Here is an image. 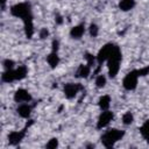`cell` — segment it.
Returning a JSON list of instances; mask_svg holds the SVG:
<instances>
[{"mask_svg": "<svg viewBox=\"0 0 149 149\" xmlns=\"http://www.w3.org/2000/svg\"><path fill=\"white\" fill-rule=\"evenodd\" d=\"M84 34H85V24H83V23L73 26L70 30V36L74 40H79Z\"/></svg>", "mask_w": 149, "mask_h": 149, "instance_id": "8fae6325", "label": "cell"}, {"mask_svg": "<svg viewBox=\"0 0 149 149\" xmlns=\"http://www.w3.org/2000/svg\"><path fill=\"white\" fill-rule=\"evenodd\" d=\"M134 121V115L132 112H126L123 115H122V123L128 126V125H132Z\"/></svg>", "mask_w": 149, "mask_h": 149, "instance_id": "ffe728a7", "label": "cell"}, {"mask_svg": "<svg viewBox=\"0 0 149 149\" xmlns=\"http://www.w3.org/2000/svg\"><path fill=\"white\" fill-rule=\"evenodd\" d=\"M49 36V30L47 29V28H42L41 30H40V38L41 40H44V38H47Z\"/></svg>", "mask_w": 149, "mask_h": 149, "instance_id": "484cf974", "label": "cell"}, {"mask_svg": "<svg viewBox=\"0 0 149 149\" xmlns=\"http://www.w3.org/2000/svg\"><path fill=\"white\" fill-rule=\"evenodd\" d=\"M122 61V54L119 47H115L114 50L112 51L111 56L108 57L107 62V71H108V76L111 78H115L116 74L119 73L120 70V64Z\"/></svg>", "mask_w": 149, "mask_h": 149, "instance_id": "6da1fadb", "label": "cell"}, {"mask_svg": "<svg viewBox=\"0 0 149 149\" xmlns=\"http://www.w3.org/2000/svg\"><path fill=\"white\" fill-rule=\"evenodd\" d=\"M115 47L116 45L113 44V43H106L104 47H101L99 49L98 54H97V63L99 65H101L104 62H106L108 59V57L111 56V54H112V51L114 50Z\"/></svg>", "mask_w": 149, "mask_h": 149, "instance_id": "5b68a950", "label": "cell"}, {"mask_svg": "<svg viewBox=\"0 0 149 149\" xmlns=\"http://www.w3.org/2000/svg\"><path fill=\"white\" fill-rule=\"evenodd\" d=\"M16 113H17L21 118L28 119V118L30 116V114H31V106L28 105L27 102H22V104H20V105L17 106Z\"/></svg>", "mask_w": 149, "mask_h": 149, "instance_id": "30bf717a", "label": "cell"}, {"mask_svg": "<svg viewBox=\"0 0 149 149\" xmlns=\"http://www.w3.org/2000/svg\"><path fill=\"white\" fill-rule=\"evenodd\" d=\"M14 101L15 102H20V104H22V102H29V101H31V99H33V97H31V94L26 90V88H17L16 91H15V93H14Z\"/></svg>", "mask_w": 149, "mask_h": 149, "instance_id": "9c48e42d", "label": "cell"}, {"mask_svg": "<svg viewBox=\"0 0 149 149\" xmlns=\"http://www.w3.org/2000/svg\"><path fill=\"white\" fill-rule=\"evenodd\" d=\"M14 65H15L14 61H13V59H9V58L3 59V62H2V66H3V69H5V70L13 69V68H14Z\"/></svg>", "mask_w": 149, "mask_h": 149, "instance_id": "cb8c5ba5", "label": "cell"}, {"mask_svg": "<svg viewBox=\"0 0 149 149\" xmlns=\"http://www.w3.org/2000/svg\"><path fill=\"white\" fill-rule=\"evenodd\" d=\"M58 48H59V42H58L57 40H52V43H51V51L57 52V51H58Z\"/></svg>", "mask_w": 149, "mask_h": 149, "instance_id": "4316f807", "label": "cell"}, {"mask_svg": "<svg viewBox=\"0 0 149 149\" xmlns=\"http://www.w3.org/2000/svg\"><path fill=\"white\" fill-rule=\"evenodd\" d=\"M113 118H114V114L109 109L101 111V114L99 115L98 121H97V128L98 129H102V128L107 127L109 125V122L113 120Z\"/></svg>", "mask_w": 149, "mask_h": 149, "instance_id": "52a82bcc", "label": "cell"}, {"mask_svg": "<svg viewBox=\"0 0 149 149\" xmlns=\"http://www.w3.org/2000/svg\"><path fill=\"white\" fill-rule=\"evenodd\" d=\"M136 2L135 0H120L119 1V9L122 10V12H128V10H132L134 7H135Z\"/></svg>", "mask_w": 149, "mask_h": 149, "instance_id": "5bb4252c", "label": "cell"}, {"mask_svg": "<svg viewBox=\"0 0 149 149\" xmlns=\"http://www.w3.org/2000/svg\"><path fill=\"white\" fill-rule=\"evenodd\" d=\"M91 66L88 64H80L76 71V77L77 78H87L90 72H91Z\"/></svg>", "mask_w": 149, "mask_h": 149, "instance_id": "7c38bea8", "label": "cell"}, {"mask_svg": "<svg viewBox=\"0 0 149 149\" xmlns=\"http://www.w3.org/2000/svg\"><path fill=\"white\" fill-rule=\"evenodd\" d=\"M98 106H99V108H100L101 111L108 109L109 106H111V97H109L108 94L101 95V97L99 98V100H98Z\"/></svg>", "mask_w": 149, "mask_h": 149, "instance_id": "2e32d148", "label": "cell"}, {"mask_svg": "<svg viewBox=\"0 0 149 149\" xmlns=\"http://www.w3.org/2000/svg\"><path fill=\"white\" fill-rule=\"evenodd\" d=\"M55 21H56L57 23H59V24H61V23L63 22V19H62V16H61V15H57V16L55 17Z\"/></svg>", "mask_w": 149, "mask_h": 149, "instance_id": "83f0119b", "label": "cell"}, {"mask_svg": "<svg viewBox=\"0 0 149 149\" xmlns=\"http://www.w3.org/2000/svg\"><path fill=\"white\" fill-rule=\"evenodd\" d=\"M47 62H48V64L50 65L51 69L57 68L58 64H59V56H58V54L55 52V51H51V52L47 56Z\"/></svg>", "mask_w": 149, "mask_h": 149, "instance_id": "9a60e30c", "label": "cell"}, {"mask_svg": "<svg viewBox=\"0 0 149 149\" xmlns=\"http://www.w3.org/2000/svg\"><path fill=\"white\" fill-rule=\"evenodd\" d=\"M1 80L3 83H13L16 80V77H15V70L14 69H9V70H5L1 74Z\"/></svg>", "mask_w": 149, "mask_h": 149, "instance_id": "4fadbf2b", "label": "cell"}, {"mask_svg": "<svg viewBox=\"0 0 149 149\" xmlns=\"http://www.w3.org/2000/svg\"><path fill=\"white\" fill-rule=\"evenodd\" d=\"M81 90H83V85L79 83H66L64 84L63 93L66 99H73Z\"/></svg>", "mask_w": 149, "mask_h": 149, "instance_id": "8992f818", "label": "cell"}, {"mask_svg": "<svg viewBox=\"0 0 149 149\" xmlns=\"http://www.w3.org/2000/svg\"><path fill=\"white\" fill-rule=\"evenodd\" d=\"M10 14L15 17L21 19L23 22L33 20V14H31V7L29 2H19L15 3L10 7Z\"/></svg>", "mask_w": 149, "mask_h": 149, "instance_id": "7a4b0ae2", "label": "cell"}, {"mask_svg": "<svg viewBox=\"0 0 149 149\" xmlns=\"http://www.w3.org/2000/svg\"><path fill=\"white\" fill-rule=\"evenodd\" d=\"M84 57H85V59H86V64H88L91 68L94 66V64H95V62H97V56H94V55H92V54H90V52H86Z\"/></svg>", "mask_w": 149, "mask_h": 149, "instance_id": "44dd1931", "label": "cell"}, {"mask_svg": "<svg viewBox=\"0 0 149 149\" xmlns=\"http://www.w3.org/2000/svg\"><path fill=\"white\" fill-rule=\"evenodd\" d=\"M6 2H7V0H0V3H1V8H2V10L5 9V6H6Z\"/></svg>", "mask_w": 149, "mask_h": 149, "instance_id": "f1b7e54d", "label": "cell"}, {"mask_svg": "<svg viewBox=\"0 0 149 149\" xmlns=\"http://www.w3.org/2000/svg\"><path fill=\"white\" fill-rule=\"evenodd\" d=\"M123 136H125V132L123 130H120V129H116V128H111V129L106 130L102 134V136L100 137V140H101V143H102L104 147L112 148Z\"/></svg>", "mask_w": 149, "mask_h": 149, "instance_id": "3957f363", "label": "cell"}, {"mask_svg": "<svg viewBox=\"0 0 149 149\" xmlns=\"http://www.w3.org/2000/svg\"><path fill=\"white\" fill-rule=\"evenodd\" d=\"M88 33H90L91 37H97L99 34V27L95 23H91L88 27Z\"/></svg>", "mask_w": 149, "mask_h": 149, "instance_id": "7402d4cb", "label": "cell"}, {"mask_svg": "<svg viewBox=\"0 0 149 149\" xmlns=\"http://www.w3.org/2000/svg\"><path fill=\"white\" fill-rule=\"evenodd\" d=\"M140 133H141L142 137H143L147 142H149V119L146 120V121L143 122V125L140 127Z\"/></svg>", "mask_w": 149, "mask_h": 149, "instance_id": "ac0fdd59", "label": "cell"}, {"mask_svg": "<svg viewBox=\"0 0 149 149\" xmlns=\"http://www.w3.org/2000/svg\"><path fill=\"white\" fill-rule=\"evenodd\" d=\"M94 83H95V86H97L98 88H104V87L106 86V84H107V78H106L105 74L100 73V74L97 76Z\"/></svg>", "mask_w": 149, "mask_h": 149, "instance_id": "d6986e66", "label": "cell"}, {"mask_svg": "<svg viewBox=\"0 0 149 149\" xmlns=\"http://www.w3.org/2000/svg\"><path fill=\"white\" fill-rule=\"evenodd\" d=\"M137 80H139V74L136 70H133L130 72H128L123 79H122V86L125 90L127 91H133L136 88L137 86Z\"/></svg>", "mask_w": 149, "mask_h": 149, "instance_id": "277c9868", "label": "cell"}, {"mask_svg": "<svg viewBox=\"0 0 149 149\" xmlns=\"http://www.w3.org/2000/svg\"><path fill=\"white\" fill-rule=\"evenodd\" d=\"M57 147H58V139H56V137L50 139L48 141V143L45 144V148H48V149H56Z\"/></svg>", "mask_w": 149, "mask_h": 149, "instance_id": "603a6c76", "label": "cell"}, {"mask_svg": "<svg viewBox=\"0 0 149 149\" xmlns=\"http://www.w3.org/2000/svg\"><path fill=\"white\" fill-rule=\"evenodd\" d=\"M136 71H137L139 77H144V76L149 74V65L146 66V68H142V69H140V70H136Z\"/></svg>", "mask_w": 149, "mask_h": 149, "instance_id": "d4e9b609", "label": "cell"}, {"mask_svg": "<svg viewBox=\"0 0 149 149\" xmlns=\"http://www.w3.org/2000/svg\"><path fill=\"white\" fill-rule=\"evenodd\" d=\"M28 73V70H27V66L24 65H20L15 69V77H16V80H22L26 78Z\"/></svg>", "mask_w": 149, "mask_h": 149, "instance_id": "e0dca14e", "label": "cell"}, {"mask_svg": "<svg viewBox=\"0 0 149 149\" xmlns=\"http://www.w3.org/2000/svg\"><path fill=\"white\" fill-rule=\"evenodd\" d=\"M30 123H33V120H31ZM30 123H27V126H26L23 129H21V130H14V132L9 133V134H8V142H9V144H12V146H17V144L23 140V137H24V135H26V129H27V127H29Z\"/></svg>", "mask_w": 149, "mask_h": 149, "instance_id": "ba28073f", "label": "cell"}]
</instances>
